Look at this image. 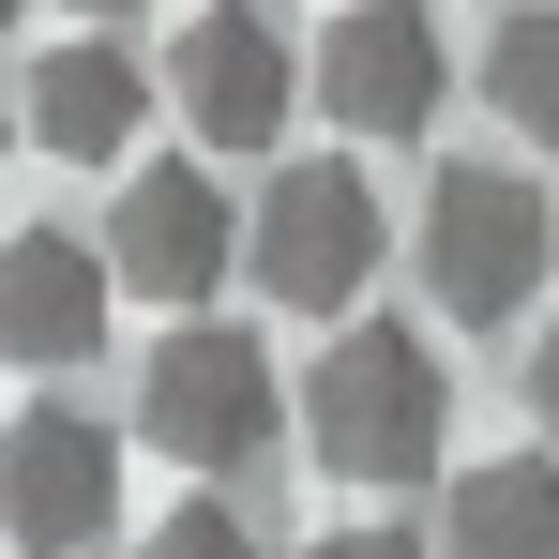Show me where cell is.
Segmentation results:
<instances>
[{
  "label": "cell",
  "mask_w": 559,
  "mask_h": 559,
  "mask_svg": "<svg viewBox=\"0 0 559 559\" xmlns=\"http://www.w3.org/2000/svg\"><path fill=\"white\" fill-rule=\"evenodd\" d=\"M454 439V378L408 318H333V348L302 364V454L333 484H424Z\"/></svg>",
  "instance_id": "cell-1"
},
{
  "label": "cell",
  "mask_w": 559,
  "mask_h": 559,
  "mask_svg": "<svg viewBox=\"0 0 559 559\" xmlns=\"http://www.w3.org/2000/svg\"><path fill=\"white\" fill-rule=\"evenodd\" d=\"M302 424V378H273L258 333H227V318H182L152 364H136V439L197 484H227V468H258Z\"/></svg>",
  "instance_id": "cell-2"
},
{
  "label": "cell",
  "mask_w": 559,
  "mask_h": 559,
  "mask_svg": "<svg viewBox=\"0 0 559 559\" xmlns=\"http://www.w3.org/2000/svg\"><path fill=\"white\" fill-rule=\"evenodd\" d=\"M545 258H559V212L530 167H439L424 182V287L454 333H514L545 302Z\"/></svg>",
  "instance_id": "cell-3"
},
{
  "label": "cell",
  "mask_w": 559,
  "mask_h": 559,
  "mask_svg": "<svg viewBox=\"0 0 559 559\" xmlns=\"http://www.w3.org/2000/svg\"><path fill=\"white\" fill-rule=\"evenodd\" d=\"M378 182L348 167V152H318V167H273L258 182V287H273L287 318H364V273H378Z\"/></svg>",
  "instance_id": "cell-4"
},
{
  "label": "cell",
  "mask_w": 559,
  "mask_h": 559,
  "mask_svg": "<svg viewBox=\"0 0 559 559\" xmlns=\"http://www.w3.org/2000/svg\"><path fill=\"white\" fill-rule=\"evenodd\" d=\"M242 212H227V182L197 167V152H152V167H121V212H106V258H121V287L136 302H212V287L242 273Z\"/></svg>",
  "instance_id": "cell-5"
},
{
  "label": "cell",
  "mask_w": 559,
  "mask_h": 559,
  "mask_svg": "<svg viewBox=\"0 0 559 559\" xmlns=\"http://www.w3.org/2000/svg\"><path fill=\"white\" fill-rule=\"evenodd\" d=\"M106 514H121V424H92L76 393H31L0 439V530L31 559H76Z\"/></svg>",
  "instance_id": "cell-6"
},
{
  "label": "cell",
  "mask_w": 559,
  "mask_h": 559,
  "mask_svg": "<svg viewBox=\"0 0 559 559\" xmlns=\"http://www.w3.org/2000/svg\"><path fill=\"white\" fill-rule=\"evenodd\" d=\"M454 106V46H439V15L424 0H348L333 15V46H318V121L333 136H424Z\"/></svg>",
  "instance_id": "cell-7"
},
{
  "label": "cell",
  "mask_w": 559,
  "mask_h": 559,
  "mask_svg": "<svg viewBox=\"0 0 559 559\" xmlns=\"http://www.w3.org/2000/svg\"><path fill=\"white\" fill-rule=\"evenodd\" d=\"M318 92V61H287V31L258 15V0H227V15H197L182 61H167V106H182L197 136H227V152H258V136H287V106Z\"/></svg>",
  "instance_id": "cell-8"
},
{
  "label": "cell",
  "mask_w": 559,
  "mask_h": 559,
  "mask_svg": "<svg viewBox=\"0 0 559 559\" xmlns=\"http://www.w3.org/2000/svg\"><path fill=\"white\" fill-rule=\"evenodd\" d=\"M106 318H121V258L76 242V227H15V258H0V348L31 378H76L106 348Z\"/></svg>",
  "instance_id": "cell-9"
},
{
  "label": "cell",
  "mask_w": 559,
  "mask_h": 559,
  "mask_svg": "<svg viewBox=\"0 0 559 559\" xmlns=\"http://www.w3.org/2000/svg\"><path fill=\"white\" fill-rule=\"evenodd\" d=\"M15 106H31V152H61V167H121V136L152 121V61H136L121 31H92V46H46Z\"/></svg>",
  "instance_id": "cell-10"
},
{
  "label": "cell",
  "mask_w": 559,
  "mask_h": 559,
  "mask_svg": "<svg viewBox=\"0 0 559 559\" xmlns=\"http://www.w3.org/2000/svg\"><path fill=\"white\" fill-rule=\"evenodd\" d=\"M439 559H559V468L545 454H484L439 499Z\"/></svg>",
  "instance_id": "cell-11"
},
{
  "label": "cell",
  "mask_w": 559,
  "mask_h": 559,
  "mask_svg": "<svg viewBox=\"0 0 559 559\" xmlns=\"http://www.w3.org/2000/svg\"><path fill=\"white\" fill-rule=\"evenodd\" d=\"M484 106L514 136H559V15H499L484 31Z\"/></svg>",
  "instance_id": "cell-12"
},
{
  "label": "cell",
  "mask_w": 559,
  "mask_h": 559,
  "mask_svg": "<svg viewBox=\"0 0 559 559\" xmlns=\"http://www.w3.org/2000/svg\"><path fill=\"white\" fill-rule=\"evenodd\" d=\"M136 559H273V545H258V530H242L227 499H182V514H167V530H152Z\"/></svg>",
  "instance_id": "cell-13"
},
{
  "label": "cell",
  "mask_w": 559,
  "mask_h": 559,
  "mask_svg": "<svg viewBox=\"0 0 559 559\" xmlns=\"http://www.w3.org/2000/svg\"><path fill=\"white\" fill-rule=\"evenodd\" d=\"M302 559H439L424 530H333V545H302Z\"/></svg>",
  "instance_id": "cell-14"
},
{
  "label": "cell",
  "mask_w": 559,
  "mask_h": 559,
  "mask_svg": "<svg viewBox=\"0 0 559 559\" xmlns=\"http://www.w3.org/2000/svg\"><path fill=\"white\" fill-rule=\"evenodd\" d=\"M530 408H545V439H559V318H545V348H530Z\"/></svg>",
  "instance_id": "cell-15"
},
{
  "label": "cell",
  "mask_w": 559,
  "mask_h": 559,
  "mask_svg": "<svg viewBox=\"0 0 559 559\" xmlns=\"http://www.w3.org/2000/svg\"><path fill=\"white\" fill-rule=\"evenodd\" d=\"M61 15H136V0H61Z\"/></svg>",
  "instance_id": "cell-16"
}]
</instances>
